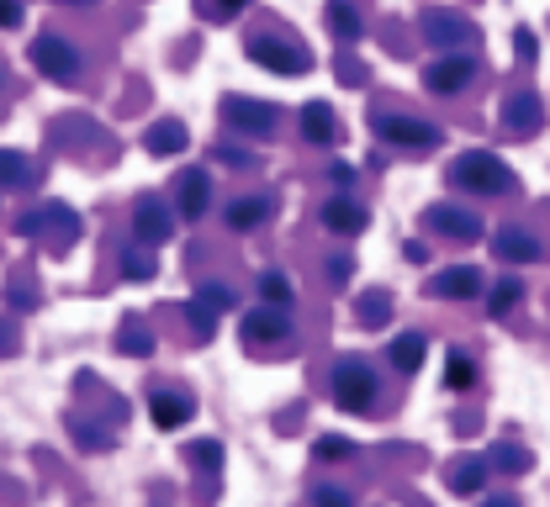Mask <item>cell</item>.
Here are the masks:
<instances>
[{
    "instance_id": "obj_1",
    "label": "cell",
    "mask_w": 550,
    "mask_h": 507,
    "mask_svg": "<svg viewBox=\"0 0 550 507\" xmlns=\"http://www.w3.org/2000/svg\"><path fill=\"white\" fill-rule=\"evenodd\" d=\"M450 185L476 191V196H503V191H513V169L498 154H487V148H471V154L450 164Z\"/></svg>"
},
{
    "instance_id": "obj_2",
    "label": "cell",
    "mask_w": 550,
    "mask_h": 507,
    "mask_svg": "<svg viewBox=\"0 0 550 507\" xmlns=\"http://www.w3.org/2000/svg\"><path fill=\"white\" fill-rule=\"evenodd\" d=\"M16 228H22L27 238H43L48 249H69V243L80 238V212L64 206V201H53V206H43V217H22Z\"/></svg>"
},
{
    "instance_id": "obj_3",
    "label": "cell",
    "mask_w": 550,
    "mask_h": 507,
    "mask_svg": "<svg viewBox=\"0 0 550 507\" xmlns=\"http://www.w3.org/2000/svg\"><path fill=\"white\" fill-rule=\"evenodd\" d=\"M334 402L344 412H365L376 402V370L365 360H339L334 365Z\"/></svg>"
},
{
    "instance_id": "obj_4",
    "label": "cell",
    "mask_w": 550,
    "mask_h": 507,
    "mask_svg": "<svg viewBox=\"0 0 550 507\" xmlns=\"http://www.w3.org/2000/svg\"><path fill=\"white\" fill-rule=\"evenodd\" d=\"M249 59L260 69H275V74H307L313 69V53L297 48V43H281V37H249Z\"/></svg>"
},
{
    "instance_id": "obj_5",
    "label": "cell",
    "mask_w": 550,
    "mask_h": 507,
    "mask_svg": "<svg viewBox=\"0 0 550 507\" xmlns=\"http://www.w3.org/2000/svg\"><path fill=\"white\" fill-rule=\"evenodd\" d=\"M376 138L381 143H397V148H439V127L424 122V117L387 111V117H376Z\"/></svg>"
},
{
    "instance_id": "obj_6",
    "label": "cell",
    "mask_w": 550,
    "mask_h": 507,
    "mask_svg": "<svg viewBox=\"0 0 550 507\" xmlns=\"http://www.w3.org/2000/svg\"><path fill=\"white\" fill-rule=\"evenodd\" d=\"M32 64H38L48 80H59V85L80 80V48L64 43V37H38V43H32Z\"/></svg>"
},
{
    "instance_id": "obj_7",
    "label": "cell",
    "mask_w": 550,
    "mask_h": 507,
    "mask_svg": "<svg viewBox=\"0 0 550 507\" xmlns=\"http://www.w3.org/2000/svg\"><path fill=\"white\" fill-rule=\"evenodd\" d=\"M223 122L238 127V133H254V138H270L275 122H281V111L270 101H249V96H228L223 101Z\"/></svg>"
},
{
    "instance_id": "obj_8",
    "label": "cell",
    "mask_w": 550,
    "mask_h": 507,
    "mask_svg": "<svg viewBox=\"0 0 550 507\" xmlns=\"http://www.w3.org/2000/svg\"><path fill=\"white\" fill-rule=\"evenodd\" d=\"M503 133H519V138H535L545 127V101L535 96V90H508L503 96Z\"/></svg>"
},
{
    "instance_id": "obj_9",
    "label": "cell",
    "mask_w": 550,
    "mask_h": 507,
    "mask_svg": "<svg viewBox=\"0 0 550 507\" xmlns=\"http://www.w3.org/2000/svg\"><path fill=\"white\" fill-rule=\"evenodd\" d=\"M424 217H429L434 233H445V238H455V243H476V238H482V217L461 212V206H450V201H434Z\"/></svg>"
},
{
    "instance_id": "obj_10",
    "label": "cell",
    "mask_w": 550,
    "mask_h": 507,
    "mask_svg": "<svg viewBox=\"0 0 550 507\" xmlns=\"http://www.w3.org/2000/svg\"><path fill=\"white\" fill-rule=\"evenodd\" d=\"M418 27H424V43H434V48H455V43H471L476 37L466 16H450L439 6H429L424 16H418Z\"/></svg>"
},
{
    "instance_id": "obj_11",
    "label": "cell",
    "mask_w": 550,
    "mask_h": 507,
    "mask_svg": "<svg viewBox=\"0 0 550 507\" xmlns=\"http://www.w3.org/2000/svg\"><path fill=\"white\" fill-rule=\"evenodd\" d=\"M207 206H212V175L207 169H186L175 185V212L186 222H196V217H207Z\"/></svg>"
},
{
    "instance_id": "obj_12",
    "label": "cell",
    "mask_w": 550,
    "mask_h": 507,
    "mask_svg": "<svg viewBox=\"0 0 550 507\" xmlns=\"http://www.w3.org/2000/svg\"><path fill=\"white\" fill-rule=\"evenodd\" d=\"M471 74H476V64L466 59V53H450V59H434L424 69V85L434 90V96H455L461 85H471Z\"/></svg>"
},
{
    "instance_id": "obj_13",
    "label": "cell",
    "mask_w": 550,
    "mask_h": 507,
    "mask_svg": "<svg viewBox=\"0 0 550 507\" xmlns=\"http://www.w3.org/2000/svg\"><path fill=\"white\" fill-rule=\"evenodd\" d=\"M492 249H498L508 265H535V259H545V243L519 228V222H508V228H498V238H492Z\"/></svg>"
},
{
    "instance_id": "obj_14",
    "label": "cell",
    "mask_w": 550,
    "mask_h": 507,
    "mask_svg": "<svg viewBox=\"0 0 550 507\" xmlns=\"http://www.w3.org/2000/svg\"><path fill=\"white\" fill-rule=\"evenodd\" d=\"M244 338L249 344H275V338H291V317H286V307H254L249 317H244Z\"/></svg>"
},
{
    "instance_id": "obj_15",
    "label": "cell",
    "mask_w": 550,
    "mask_h": 507,
    "mask_svg": "<svg viewBox=\"0 0 550 507\" xmlns=\"http://www.w3.org/2000/svg\"><path fill=\"white\" fill-rule=\"evenodd\" d=\"M149 412H154V423L164 428V434H170V428H186L196 418V402H191V391H154Z\"/></svg>"
},
{
    "instance_id": "obj_16",
    "label": "cell",
    "mask_w": 550,
    "mask_h": 507,
    "mask_svg": "<svg viewBox=\"0 0 550 507\" xmlns=\"http://www.w3.org/2000/svg\"><path fill=\"white\" fill-rule=\"evenodd\" d=\"M429 291H434V296H445V302H466V296H476V291H482V270H476V265L439 270V275L429 280Z\"/></svg>"
},
{
    "instance_id": "obj_17",
    "label": "cell",
    "mask_w": 550,
    "mask_h": 507,
    "mask_svg": "<svg viewBox=\"0 0 550 507\" xmlns=\"http://www.w3.org/2000/svg\"><path fill=\"white\" fill-rule=\"evenodd\" d=\"M365 222H371V212H365L360 201H350V196H334V201L323 206V228H328V233L355 238V233H365Z\"/></svg>"
},
{
    "instance_id": "obj_18",
    "label": "cell",
    "mask_w": 550,
    "mask_h": 507,
    "mask_svg": "<svg viewBox=\"0 0 550 507\" xmlns=\"http://www.w3.org/2000/svg\"><path fill=\"white\" fill-rule=\"evenodd\" d=\"M170 212H164V206L149 196V201H138V212H133V233H138V243H164L170 238Z\"/></svg>"
},
{
    "instance_id": "obj_19",
    "label": "cell",
    "mask_w": 550,
    "mask_h": 507,
    "mask_svg": "<svg viewBox=\"0 0 550 507\" xmlns=\"http://www.w3.org/2000/svg\"><path fill=\"white\" fill-rule=\"evenodd\" d=\"M387 360H392V370H402V375L424 370V360H429V338H424V333H397L392 349H387Z\"/></svg>"
},
{
    "instance_id": "obj_20",
    "label": "cell",
    "mask_w": 550,
    "mask_h": 507,
    "mask_svg": "<svg viewBox=\"0 0 550 507\" xmlns=\"http://www.w3.org/2000/svg\"><path fill=\"white\" fill-rule=\"evenodd\" d=\"M302 133H307V143H339L334 106H328V101H307L302 106Z\"/></svg>"
},
{
    "instance_id": "obj_21",
    "label": "cell",
    "mask_w": 550,
    "mask_h": 507,
    "mask_svg": "<svg viewBox=\"0 0 550 507\" xmlns=\"http://www.w3.org/2000/svg\"><path fill=\"white\" fill-rule=\"evenodd\" d=\"M143 143H149V154H154V159H170V154H186L191 133H186L180 122H154V127H149V138H143Z\"/></svg>"
},
{
    "instance_id": "obj_22",
    "label": "cell",
    "mask_w": 550,
    "mask_h": 507,
    "mask_svg": "<svg viewBox=\"0 0 550 507\" xmlns=\"http://www.w3.org/2000/svg\"><path fill=\"white\" fill-rule=\"evenodd\" d=\"M445 481H450V492L455 497H471V492H482V481H487V460H455L450 471H445Z\"/></svg>"
},
{
    "instance_id": "obj_23",
    "label": "cell",
    "mask_w": 550,
    "mask_h": 507,
    "mask_svg": "<svg viewBox=\"0 0 550 507\" xmlns=\"http://www.w3.org/2000/svg\"><path fill=\"white\" fill-rule=\"evenodd\" d=\"M265 212H270V196H238L228 206V228L249 233V228H260V222H265Z\"/></svg>"
},
{
    "instance_id": "obj_24",
    "label": "cell",
    "mask_w": 550,
    "mask_h": 507,
    "mask_svg": "<svg viewBox=\"0 0 550 507\" xmlns=\"http://www.w3.org/2000/svg\"><path fill=\"white\" fill-rule=\"evenodd\" d=\"M328 27H334V37H344V43H355V37L365 32V22H360V11H355V0H328Z\"/></svg>"
},
{
    "instance_id": "obj_25",
    "label": "cell",
    "mask_w": 550,
    "mask_h": 507,
    "mask_svg": "<svg viewBox=\"0 0 550 507\" xmlns=\"http://www.w3.org/2000/svg\"><path fill=\"white\" fill-rule=\"evenodd\" d=\"M392 317V302H387V291H365L360 302H355V323L360 328H381Z\"/></svg>"
},
{
    "instance_id": "obj_26",
    "label": "cell",
    "mask_w": 550,
    "mask_h": 507,
    "mask_svg": "<svg viewBox=\"0 0 550 507\" xmlns=\"http://www.w3.org/2000/svg\"><path fill=\"white\" fill-rule=\"evenodd\" d=\"M217 312H223V307H212L207 296H191V302H186L191 333H196V338H212V333H217Z\"/></svg>"
},
{
    "instance_id": "obj_27",
    "label": "cell",
    "mask_w": 550,
    "mask_h": 507,
    "mask_svg": "<svg viewBox=\"0 0 550 507\" xmlns=\"http://www.w3.org/2000/svg\"><path fill=\"white\" fill-rule=\"evenodd\" d=\"M27 180H32V164L16 154V148H6V154H0V185H6V191H22Z\"/></svg>"
},
{
    "instance_id": "obj_28",
    "label": "cell",
    "mask_w": 550,
    "mask_h": 507,
    "mask_svg": "<svg viewBox=\"0 0 550 507\" xmlns=\"http://www.w3.org/2000/svg\"><path fill=\"white\" fill-rule=\"evenodd\" d=\"M519 296H524V286H519L513 275H503L498 286H492V302H487V312H492V317H508L513 307H519Z\"/></svg>"
},
{
    "instance_id": "obj_29",
    "label": "cell",
    "mask_w": 550,
    "mask_h": 507,
    "mask_svg": "<svg viewBox=\"0 0 550 507\" xmlns=\"http://www.w3.org/2000/svg\"><path fill=\"white\" fill-rule=\"evenodd\" d=\"M117 349H122V354H138V360H149V354H154V338H149V328H143V323H127L122 338H117Z\"/></svg>"
},
{
    "instance_id": "obj_30",
    "label": "cell",
    "mask_w": 550,
    "mask_h": 507,
    "mask_svg": "<svg viewBox=\"0 0 550 507\" xmlns=\"http://www.w3.org/2000/svg\"><path fill=\"white\" fill-rule=\"evenodd\" d=\"M471 381H476V365L466 360V354H461V349H455V354H450V360H445V386H450V391H466Z\"/></svg>"
},
{
    "instance_id": "obj_31",
    "label": "cell",
    "mask_w": 550,
    "mask_h": 507,
    "mask_svg": "<svg viewBox=\"0 0 550 507\" xmlns=\"http://www.w3.org/2000/svg\"><path fill=\"white\" fill-rule=\"evenodd\" d=\"M244 6H249V0H196V16H201V22H233Z\"/></svg>"
},
{
    "instance_id": "obj_32",
    "label": "cell",
    "mask_w": 550,
    "mask_h": 507,
    "mask_svg": "<svg viewBox=\"0 0 550 507\" xmlns=\"http://www.w3.org/2000/svg\"><path fill=\"white\" fill-rule=\"evenodd\" d=\"M260 296H265L270 307H286V302H291V280H286L281 270H265V275H260Z\"/></svg>"
},
{
    "instance_id": "obj_33",
    "label": "cell",
    "mask_w": 550,
    "mask_h": 507,
    "mask_svg": "<svg viewBox=\"0 0 550 507\" xmlns=\"http://www.w3.org/2000/svg\"><path fill=\"white\" fill-rule=\"evenodd\" d=\"M492 460H498V471H508V476L529 471V449H519V444H498V449H492Z\"/></svg>"
},
{
    "instance_id": "obj_34",
    "label": "cell",
    "mask_w": 550,
    "mask_h": 507,
    "mask_svg": "<svg viewBox=\"0 0 550 507\" xmlns=\"http://www.w3.org/2000/svg\"><path fill=\"white\" fill-rule=\"evenodd\" d=\"M350 455H355V444L344 439V434H323L313 444V460H350Z\"/></svg>"
},
{
    "instance_id": "obj_35",
    "label": "cell",
    "mask_w": 550,
    "mask_h": 507,
    "mask_svg": "<svg viewBox=\"0 0 550 507\" xmlns=\"http://www.w3.org/2000/svg\"><path fill=\"white\" fill-rule=\"evenodd\" d=\"M313 507H355V497L344 486H313Z\"/></svg>"
},
{
    "instance_id": "obj_36",
    "label": "cell",
    "mask_w": 550,
    "mask_h": 507,
    "mask_svg": "<svg viewBox=\"0 0 550 507\" xmlns=\"http://www.w3.org/2000/svg\"><path fill=\"white\" fill-rule=\"evenodd\" d=\"M196 296H207V302H212V307H223V312L238 302V296H233V286H223V280H212V286H201Z\"/></svg>"
},
{
    "instance_id": "obj_37",
    "label": "cell",
    "mask_w": 550,
    "mask_h": 507,
    "mask_svg": "<svg viewBox=\"0 0 550 507\" xmlns=\"http://www.w3.org/2000/svg\"><path fill=\"white\" fill-rule=\"evenodd\" d=\"M328 180H334V185H339V191H350V185H355V164H344V159H334V164H328Z\"/></svg>"
},
{
    "instance_id": "obj_38",
    "label": "cell",
    "mask_w": 550,
    "mask_h": 507,
    "mask_svg": "<svg viewBox=\"0 0 550 507\" xmlns=\"http://www.w3.org/2000/svg\"><path fill=\"white\" fill-rule=\"evenodd\" d=\"M350 275H355V259H350V254H334V259H328V280H339V286H344Z\"/></svg>"
},
{
    "instance_id": "obj_39",
    "label": "cell",
    "mask_w": 550,
    "mask_h": 507,
    "mask_svg": "<svg viewBox=\"0 0 550 507\" xmlns=\"http://www.w3.org/2000/svg\"><path fill=\"white\" fill-rule=\"evenodd\" d=\"M122 270H127V280H149V275H154V259H143V254H138V259H127Z\"/></svg>"
},
{
    "instance_id": "obj_40",
    "label": "cell",
    "mask_w": 550,
    "mask_h": 507,
    "mask_svg": "<svg viewBox=\"0 0 550 507\" xmlns=\"http://www.w3.org/2000/svg\"><path fill=\"white\" fill-rule=\"evenodd\" d=\"M191 455H196V460H212V465H217V460H223V444H217V439H201V444L191 449Z\"/></svg>"
},
{
    "instance_id": "obj_41",
    "label": "cell",
    "mask_w": 550,
    "mask_h": 507,
    "mask_svg": "<svg viewBox=\"0 0 550 507\" xmlns=\"http://www.w3.org/2000/svg\"><path fill=\"white\" fill-rule=\"evenodd\" d=\"M0 22H6V27H22V6H16V0H6V6H0Z\"/></svg>"
},
{
    "instance_id": "obj_42",
    "label": "cell",
    "mask_w": 550,
    "mask_h": 507,
    "mask_svg": "<svg viewBox=\"0 0 550 507\" xmlns=\"http://www.w3.org/2000/svg\"><path fill=\"white\" fill-rule=\"evenodd\" d=\"M519 59H535V32H519Z\"/></svg>"
},
{
    "instance_id": "obj_43",
    "label": "cell",
    "mask_w": 550,
    "mask_h": 507,
    "mask_svg": "<svg viewBox=\"0 0 550 507\" xmlns=\"http://www.w3.org/2000/svg\"><path fill=\"white\" fill-rule=\"evenodd\" d=\"M217 159L223 164H249V154H238V148H217Z\"/></svg>"
},
{
    "instance_id": "obj_44",
    "label": "cell",
    "mask_w": 550,
    "mask_h": 507,
    "mask_svg": "<svg viewBox=\"0 0 550 507\" xmlns=\"http://www.w3.org/2000/svg\"><path fill=\"white\" fill-rule=\"evenodd\" d=\"M487 507H519V502H513V497H492Z\"/></svg>"
},
{
    "instance_id": "obj_45",
    "label": "cell",
    "mask_w": 550,
    "mask_h": 507,
    "mask_svg": "<svg viewBox=\"0 0 550 507\" xmlns=\"http://www.w3.org/2000/svg\"><path fill=\"white\" fill-rule=\"evenodd\" d=\"M64 6H80V0H64Z\"/></svg>"
}]
</instances>
